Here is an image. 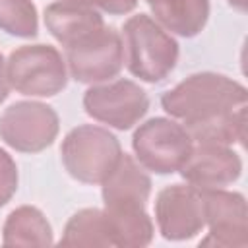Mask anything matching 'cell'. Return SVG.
Listing matches in <instances>:
<instances>
[{"mask_svg":"<svg viewBox=\"0 0 248 248\" xmlns=\"http://www.w3.org/2000/svg\"><path fill=\"white\" fill-rule=\"evenodd\" d=\"M122 45L128 72L145 83L163 81L178 62L176 39L147 14H136L124 21Z\"/></svg>","mask_w":248,"mask_h":248,"instance_id":"2","label":"cell"},{"mask_svg":"<svg viewBox=\"0 0 248 248\" xmlns=\"http://www.w3.org/2000/svg\"><path fill=\"white\" fill-rule=\"evenodd\" d=\"M81 103L87 116L120 132L134 128L149 110L147 93L124 78L89 85Z\"/></svg>","mask_w":248,"mask_h":248,"instance_id":"8","label":"cell"},{"mask_svg":"<svg viewBox=\"0 0 248 248\" xmlns=\"http://www.w3.org/2000/svg\"><path fill=\"white\" fill-rule=\"evenodd\" d=\"M10 81H8V76H6V58L4 54L0 52V103H4L10 95Z\"/></svg>","mask_w":248,"mask_h":248,"instance_id":"21","label":"cell"},{"mask_svg":"<svg viewBox=\"0 0 248 248\" xmlns=\"http://www.w3.org/2000/svg\"><path fill=\"white\" fill-rule=\"evenodd\" d=\"M17 182H19L17 165L14 157L0 147V207H4L16 196Z\"/></svg>","mask_w":248,"mask_h":248,"instance_id":"19","label":"cell"},{"mask_svg":"<svg viewBox=\"0 0 248 248\" xmlns=\"http://www.w3.org/2000/svg\"><path fill=\"white\" fill-rule=\"evenodd\" d=\"M246 105L248 89L217 72L190 74L161 95L163 110L186 128L194 143H244Z\"/></svg>","mask_w":248,"mask_h":248,"instance_id":"1","label":"cell"},{"mask_svg":"<svg viewBox=\"0 0 248 248\" xmlns=\"http://www.w3.org/2000/svg\"><path fill=\"white\" fill-rule=\"evenodd\" d=\"M122 153L118 138L97 124H79L72 128L60 145L66 172L83 184H101Z\"/></svg>","mask_w":248,"mask_h":248,"instance_id":"3","label":"cell"},{"mask_svg":"<svg viewBox=\"0 0 248 248\" xmlns=\"http://www.w3.org/2000/svg\"><path fill=\"white\" fill-rule=\"evenodd\" d=\"M6 76L10 87L25 97H54L68 85L64 56L43 43L14 48L6 60Z\"/></svg>","mask_w":248,"mask_h":248,"instance_id":"4","label":"cell"},{"mask_svg":"<svg viewBox=\"0 0 248 248\" xmlns=\"http://www.w3.org/2000/svg\"><path fill=\"white\" fill-rule=\"evenodd\" d=\"M79 6H87L93 8L101 14H108V16H124L130 14L132 10H136L138 0H68Z\"/></svg>","mask_w":248,"mask_h":248,"instance_id":"20","label":"cell"},{"mask_svg":"<svg viewBox=\"0 0 248 248\" xmlns=\"http://www.w3.org/2000/svg\"><path fill=\"white\" fill-rule=\"evenodd\" d=\"M229 4H231L234 10H238V12H244V10H246V0H229Z\"/></svg>","mask_w":248,"mask_h":248,"instance_id":"22","label":"cell"},{"mask_svg":"<svg viewBox=\"0 0 248 248\" xmlns=\"http://www.w3.org/2000/svg\"><path fill=\"white\" fill-rule=\"evenodd\" d=\"M103 25L101 12L68 0H58L45 8V27L64 48Z\"/></svg>","mask_w":248,"mask_h":248,"instance_id":"13","label":"cell"},{"mask_svg":"<svg viewBox=\"0 0 248 248\" xmlns=\"http://www.w3.org/2000/svg\"><path fill=\"white\" fill-rule=\"evenodd\" d=\"M64 50L68 76L78 83L95 85L110 81L124 68L122 35L107 23L78 39Z\"/></svg>","mask_w":248,"mask_h":248,"instance_id":"6","label":"cell"},{"mask_svg":"<svg viewBox=\"0 0 248 248\" xmlns=\"http://www.w3.org/2000/svg\"><path fill=\"white\" fill-rule=\"evenodd\" d=\"M155 223L161 236L170 242L190 240L200 234L205 227L200 190L188 182L165 186L155 198Z\"/></svg>","mask_w":248,"mask_h":248,"instance_id":"10","label":"cell"},{"mask_svg":"<svg viewBox=\"0 0 248 248\" xmlns=\"http://www.w3.org/2000/svg\"><path fill=\"white\" fill-rule=\"evenodd\" d=\"M153 19L184 39H192L203 31L209 19V0H145Z\"/></svg>","mask_w":248,"mask_h":248,"instance_id":"14","label":"cell"},{"mask_svg":"<svg viewBox=\"0 0 248 248\" xmlns=\"http://www.w3.org/2000/svg\"><path fill=\"white\" fill-rule=\"evenodd\" d=\"M101 196L103 207H145L151 196V178L136 157L122 153L101 182Z\"/></svg>","mask_w":248,"mask_h":248,"instance_id":"12","label":"cell"},{"mask_svg":"<svg viewBox=\"0 0 248 248\" xmlns=\"http://www.w3.org/2000/svg\"><path fill=\"white\" fill-rule=\"evenodd\" d=\"M180 176L196 190L227 188L242 174V159L231 145L194 143Z\"/></svg>","mask_w":248,"mask_h":248,"instance_id":"11","label":"cell"},{"mask_svg":"<svg viewBox=\"0 0 248 248\" xmlns=\"http://www.w3.org/2000/svg\"><path fill=\"white\" fill-rule=\"evenodd\" d=\"M4 246H50L54 244L52 227L45 213L33 205H19L4 221Z\"/></svg>","mask_w":248,"mask_h":248,"instance_id":"16","label":"cell"},{"mask_svg":"<svg viewBox=\"0 0 248 248\" xmlns=\"http://www.w3.org/2000/svg\"><path fill=\"white\" fill-rule=\"evenodd\" d=\"M194 141L186 128L165 116H155L141 122L132 136L136 161L149 172L172 174L178 172L188 159Z\"/></svg>","mask_w":248,"mask_h":248,"instance_id":"5","label":"cell"},{"mask_svg":"<svg viewBox=\"0 0 248 248\" xmlns=\"http://www.w3.org/2000/svg\"><path fill=\"white\" fill-rule=\"evenodd\" d=\"M60 132L56 110L41 101H16L0 114V140L19 153H41Z\"/></svg>","mask_w":248,"mask_h":248,"instance_id":"7","label":"cell"},{"mask_svg":"<svg viewBox=\"0 0 248 248\" xmlns=\"http://www.w3.org/2000/svg\"><path fill=\"white\" fill-rule=\"evenodd\" d=\"M110 246L143 248L151 244L155 227L145 207H103Z\"/></svg>","mask_w":248,"mask_h":248,"instance_id":"15","label":"cell"},{"mask_svg":"<svg viewBox=\"0 0 248 248\" xmlns=\"http://www.w3.org/2000/svg\"><path fill=\"white\" fill-rule=\"evenodd\" d=\"M58 244L62 246H110L103 209L83 207L76 211L64 225Z\"/></svg>","mask_w":248,"mask_h":248,"instance_id":"17","label":"cell"},{"mask_svg":"<svg viewBox=\"0 0 248 248\" xmlns=\"http://www.w3.org/2000/svg\"><path fill=\"white\" fill-rule=\"evenodd\" d=\"M203 223L209 229L207 236L200 240L203 246L242 248L248 244V209L246 198L240 192L225 188L200 190Z\"/></svg>","mask_w":248,"mask_h":248,"instance_id":"9","label":"cell"},{"mask_svg":"<svg viewBox=\"0 0 248 248\" xmlns=\"http://www.w3.org/2000/svg\"><path fill=\"white\" fill-rule=\"evenodd\" d=\"M0 29L19 39L37 37L39 14L33 0H0Z\"/></svg>","mask_w":248,"mask_h":248,"instance_id":"18","label":"cell"}]
</instances>
